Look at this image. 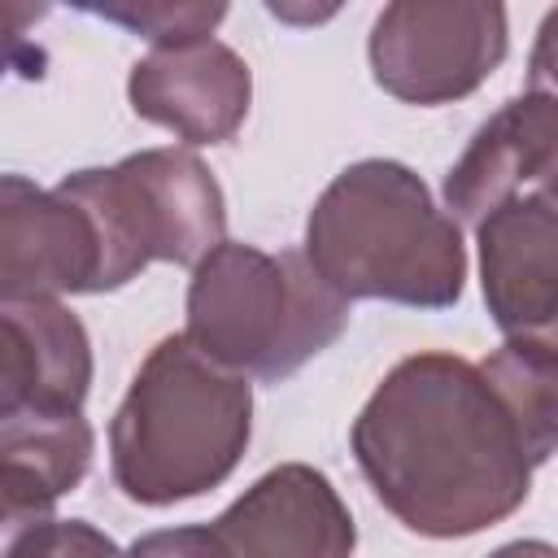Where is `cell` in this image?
Returning <instances> with one entry per match:
<instances>
[{"mask_svg":"<svg viewBox=\"0 0 558 558\" xmlns=\"http://www.w3.org/2000/svg\"><path fill=\"white\" fill-rule=\"evenodd\" d=\"M541 183H558V100L527 92L475 131L458 166L445 174V201L475 227L493 205Z\"/></svg>","mask_w":558,"mask_h":558,"instance_id":"obj_12","label":"cell"},{"mask_svg":"<svg viewBox=\"0 0 558 558\" xmlns=\"http://www.w3.org/2000/svg\"><path fill=\"white\" fill-rule=\"evenodd\" d=\"M353 458L379 506L418 536H471L527 501L532 436L484 362L414 353L353 418Z\"/></svg>","mask_w":558,"mask_h":558,"instance_id":"obj_1","label":"cell"},{"mask_svg":"<svg viewBox=\"0 0 558 558\" xmlns=\"http://www.w3.org/2000/svg\"><path fill=\"white\" fill-rule=\"evenodd\" d=\"M92 462V427L70 414H0V497L4 527L52 519V501L70 493Z\"/></svg>","mask_w":558,"mask_h":558,"instance_id":"obj_13","label":"cell"},{"mask_svg":"<svg viewBox=\"0 0 558 558\" xmlns=\"http://www.w3.org/2000/svg\"><path fill=\"white\" fill-rule=\"evenodd\" d=\"M305 257L344 301L449 310L466 283L453 214L436 209L423 179L388 157L344 166L314 201Z\"/></svg>","mask_w":558,"mask_h":558,"instance_id":"obj_2","label":"cell"},{"mask_svg":"<svg viewBox=\"0 0 558 558\" xmlns=\"http://www.w3.org/2000/svg\"><path fill=\"white\" fill-rule=\"evenodd\" d=\"M480 283L506 340L558 353V183L523 187L475 222Z\"/></svg>","mask_w":558,"mask_h":558,"instance_id":"obj_7","label":"cell"},{"mask_svg":"<svg viewBox=\"0 0 558 558\" xmlns=\"http://www.w3.org/2000/svg\"><path fill=\"white\" fill-rule=\"evenodd\" d=\"M4 558H126L118 545L83 519H44L4 527Z\"/></svg>","mask_w":558,"mask_h":558,"instance_id":"obj_16","label":"cell"},{"mask_svg":"<svg viewBox=\"0 0 558 558\" xmlns=\"http://www.w3.org/2000/svg\"><path fill=\"white\" fill-rule=\"evenodd\" d=\"M253 432L248 375L187 336H166L135 371L113 423V484L140 506H174L218 488Z\"/></svg>","mask_w":558,"mask_h":558,"instance_id":"obj_3","label":"cell"},{"mask_svg":"<svg viewBox=\"0 0 558 558\" xmlns=\"http://www.w3.org/2000/svg\"><path fill=\"white\" fill-rule=\"evenodd\" d=\"M349 323V301L314 270L305 248L262 253L218 244L187 283V340L214 362L279 384L318 357Z\"/></svg>","mask_w":558,"mask_h":558,"instance_id":"obj_4","label":"cell"},{"mask_svg":"<svg viewBox=\"0 0 558 558\" xmlns=\"http://www.w3.org/2000/svg\"><path fill=\"white\" fill-rule=\"evenodd\" d=\"M126 558H209L205 549V527H166V532H148L140 536Z\"/></svg>","mask_w":558,"mask_h":558,"instance_id":"obj_18","label":"cell"},{"mask_svg":"<svg viewBox=\"0 0 558 558\" xmlns=\"http://www.w3.org/2000/svg\"><path fill=\"white\" fill-rule=\"evenodd\" d=\"M92 384L83 323L57 305L4 301L0 310V414H70Z\"/></svg>","mask_w":558,"mask_h":558,"instance_id":"obj_11","label":"cell"},{"mask_svg":"<svg viewBox=\"0 0 558 558\" xmlns=\"http://www.w3.org/2000/svg\"><path fill=\"white\" fill-rule=\"evenodd\" d=\"M0 292L39 301L57 292H105L100 235L61 187L44 192L22 174L0 183Z\"/></svg>","mask_w":558,"mask_h":558,"instance_id":"obj_9","label":"cell"},{"mask_svg":"<svg viewBox=\"0 0 558 558\" xmlns=\"http://www.w3.org/2000/svg\"><path fill=\"white\" fill-rule=\"evenodd\" d=\"M353 519L331 480L305 462L266 471L214 523L209 558H353Z\"/></svg>","mask_w":558,"mask_h":558,"instance_id":"obj_8","label":"cell"},{"mask_svg":"<svg viewBox=\"0 0 558 558\" xmlns=\"http://www.w3.org/2000/svg\"><path fill=\"white\" fill-rule=\"evenodd\" d=\"M57 187L87 209L100 235L105 292L131 283L148 262L196 270L227 244L222 187L187 148H148L109 170H74Z\"/></svg>","mask_w":558,"mask_h":558,"instance_id":"obj_5","label":"cell"},{"mask_svg":"<svg viewBox=\"0 0 558 558\" xmlns=\"http://www.w3.org/2000/svg\"><path fill=\"white\" fill-rule=\"evenodd\" d=\"M527 92L558 100V9H549L536 31V48L527 61Z\"/></svg>","mask_w":558,"mask_h":558,"instance_id":"obj_17","label":"cell"},{"mask_svg":"<svg viewBox=\"0 0 558 558\" xmlns=\"http://www.w3.org/2000/svg\"><path fill=\"white\" fill-rule=\"evenodd\" d=\"M131 109L174 131L183 144H227L253 96L248 65L218 39L153 48L131 65Z\"/></svg>","mask_w":558,"mask_h":558,"instance_id":"obj_10","label":"cell"},{"mask_svg":"<svg viewBox=\"0 0 558 558\" xmlns=\"http://www.w3.org/2000/svg\"><path fill=\"white\" fill-rule=\"evenodd\" d=\"M96 17H109L157 48H179V44H201L209 31L227 17V4H96L87 9Z\"/></svg>","mask_w":558,"mask_h":558,"instance_id":"obj_15","label":"cell"},{"mask_svg":"<svg viewBox=\"0 0 558 558\" xmlns=\"http://www.w3.org/2000/svg\"><path fill=\"white\" fill-rule=\"evenodd\" d=\"M484 371L523 418L536 458L549 462L558 449V353L541 340H506L484 357Z\"/></svg>","mask_w":558,"mask_h":558,"instance_id":"obj_14","label":"cell"},{"mask_svg":"<svg viewBox=\"0 0 558 558\" xmlns=\"http://www.w3.org/2000/svg\"><path fill=\"white\" fill-rule=\"evenodd\" d=\"M488 558H558V545H549V541H510V545L493 549Z\"/></svg>","mask_w":558,"mask_h":558,"instance_id":"obj_19","label":"cell"},{"mask_svg":"<svg viewBox=\"0 0 558 558\" xmlns=\"http://www.w3.org/2000/svg\"><path fill=\"white\" fill-rule=\"evenodd\" d=\"M506 9L484 0H397L371 26V74L405 105L471 96L506 57Z\"/></svg>","mask_w":558,"mask_h":558,"instance_id":"obj_6","label":"cell"}]
</instances>
